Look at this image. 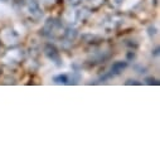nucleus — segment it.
<instances>
[{
    "instance_id": "423d86ee",
    "label": "nucleus",
    "mask_w": 160,
    "mask_h": 160,
    "mask_svg": "<svg viewBox=\"0 0 160 160\" xmlns=\"http://www.w3.org/2000/svg\"><path fill=\"white\" fill-rule=\"evenodd\" d=\"M78 35V32L77 29L72 28V27H67L66 28V32H64V37L61 39L63 43H72L76 41V38Z\"/></svg>"
},
{
    "instance_id": "ddd939ff",
    "label": "nucleus",
    "mask_w": 160,
    "mask_h": 160,
    "mask_svg": "<svg viewBox=\"0 0 160 160\" xmlns=\"http://www.w3.org/2000/svg\"><path fill=\"white\" fill-rule=\"evenodd\" d=\"M145 82L148 83V85H150V86H158L159 85V81H158V79H155L154 77H146L145 78Z\"/></svg>"
},
{
    "instance_id": "4be33fe9",
    "label": "nucleus",
    "mask_w": 160,
    "mask_h": 160,
    "mask_svg": "<svg viewBox=\"0 0 160 160\" xmlns=\"http://www.w3.org/2000/svg\"><path fill=\"white\" fill-rule=\"evenodd\" d=\"M0 2H4L5 3V2H8V0H0Z\"/></svg>"
},
{
    "instance_id": "5701e85b",
    "label": "nucleus",
    "mask_w": 160,
    "mask_h": 160,
    "mask_svg": "<svg viewBox=\"0 0 160 160\" xmlns=\"http://www.w3.org/2000/svg\"><path fill=\"white\" fill-rule=\"evenodd\" d=\"M0 74H2V67H0Z\"/></svg>"
},
{
    "instance_id": "b1692460",
    "label": "nucleus",
    "mask_w": 160,
    "mask_h": 160,
    "mask_svg": "<svg viewBox=\"0 0 160 160\" xmlns=\"http://www.w3.org/2000/svg\"><path fill=\"white\" fill-rule=\"evenodd\" d=\"M0 46H2V44H0Z\"/></svg>"
},
{
    "instance_id": "1a4fd4ad",
    "label": "nucleus",
    "mask_w": 160,
    "mask_h": 160,
    "mask_svg": "<svg viewBox=\"0 0 160 160\" xmlns=\"http://www.w3.org/2000/svg\"><path fill=\"white\" fill-rule=\"evenodd\" d=\"M128 66H129V63L126 62V61H117V62H115L112 66H111V72L113 73V76H117V74H120L124 69H126L128 68Z\"/></svg>"
},
{
    "instance_id": "20e7f679",
    "label": "nucleus",
    "mask_w": 160,
    "mask_h": 160,
    "mask_svg": "<svg viewBox=\"0 0 160 160\" xmlns=\"http://www.w3.org/2000/svg\"><path fill=\"white\" fill-rule=\"evenodd\" d=\"M20 43V35L12 28L4 27L0 29V44H3L7 48L19 46Z\"/></svg>"
},
{
    "instance_id": "412c9836",
    "label": "nucleus",
    "mask_w": 160,
    "mask_h": 160,
    "mask_svg": "<svg viewBox=\"0 0 160 160\" xmlns=\"http://www.w3.org/2000/svg\"><path fill=\"white\" fill-rule=\"evenodd\" d=\"M128 58H129V59H134V58H135V53H134V52H132V53H131V52L128 53Z\"/></svg>"
},
{
    "instance_id": "dca6fc26",
    "label": "nucleus",
    "mask_w": 160,
    "mask_h": 160,
    "mask_svg": "<svg viewBox=\"0 0 160 160\" xmlns=\"http://www.w3.org/2000/svg\"><path fill=\"white\" fill-rule=\"evenodd\" d=\"M156 33H158V29H156L154 25H150V27L148 28V34H149L150 37H154Z\"/></svg>"
},
{
    "instance_id": "2eb2a0df",
    "label": "nucleus",
    "mask_w": 160,
    "mask_h": 160,
    "mask_svg": "<svg viewBox=\"0 0 160 160\" xmlns=\"http://www.w3.org/2000/svg\"><path fill=\"white\" fill-rule=\"evenodd\" d=\"M67 2H68V4L71 7H79V5L82 4L83 0H67Z\"/></svg>"
},
{
    "instance_id": "0eeeda50",
    "label": "nucleus",
    "mask_w": 160,
    "mask_h": 160,
    "mask_svg": "<svg viewBox=\"0 0 160 160\" xmlns=\"http://www.w3.org/2000/svg\"><path fill=\"white\" fill-rule=\"evenodd\" d=\"M91 10L90 8H82V9H79L77 12H74V15H76V22L78 23H86L87 19L90 18L91 15Z\"/></svg>"
},
{
    "instance_id": "f3484780",
    "label": "nucleus",
    "mask_w": 160,
    "mask_h": 160,
    "mask_svg": "<svg viewBox=\"0 0 160 160\" xmlns=\"http://www.w3.org/2000/svg\"><path fill=\"white\" fill-rule=\"evenodd\" d=\"M125 85H128V86H130V85L140 86V85H141V82H139V81H135V79H128V81L125 82Z\"/></svg>"
},
{
    "instance_id": "4468645a",
    "label": "nucleus",
    "mask_w": 160,
    "mask_h": 160,
    "mask_svg": "<svg viewBox=\"0 0 160 160\" xmlns=\"http://www.w3.org/2000/svg\"><path fill=\"white\" fill-rule=\"evenodd\" d=\"M112 77H115V76H113V73L110 71V72H106L105 74H102V76L100 77V81H101V82H105V81H107V79H110V78H112Z\"/></svg>"
},
{
    "instance_id": "f257e3e1",
    "label": "nucleus",
    "mask_w": 160,
    "mask_h": 160,
    "mask_svg": "<svg viewBox=\"0 0 160 160\" xmlns=\"http://www.w3.org/2000/svg\"><path fill=\"white\" fill-rule=\"evenodd\" d=\"M66 25L63 24V20L59 18H54V17H49L47 18V20L44 22L42 29H41V34L48 39H53V41H61L64 37V32H66Z\"/></svg>"
},
{
    "instance_id": "9b49d317",
    "label": "nucleus",
    "mask_w": 160,
    "mask_h": 160,
    "mask_svg": "<svg viewBox=\"0 0 160 160\" xmlns=\"http://www.w3.org/2000/svg\"><path fill=\"white\" fill-rule=\"evenodd\" d=\"M81 79V76L77 72H72V74H68V83L67 85H77Z\"/></svg>"
},
{
    "instance_id": "6ab92c4d",
    "label": "nucleus",
    "mask_w": 160,
    "mask_h": 160,
    "mask_svg": "<svg viewBox=\"0 0 160 160\" xmlns=\"http://www.w3.org/2000/svg\"><path fill=\"white\" fill-rule=\"evenodd\" d=\"M54 2H56V0H42V4L46 5V7H51Z\"/></svg>"
},
{
    "instance_id": "39448f33",
    "label": "nucleus",
    "mask_w": 160,
    "mask_h": 160,
    "mask_svg": "<svg viewBox=\"0 0 160 160\" xmlns=\"http://www.w3.org/2000/svg\"><path fill=\"white\" fill-rule=\"evenodd\" d=\"M43 54L49 59L52 61L57 67H61L62 66V58H61V54L57 49V47L52 43H46L44 47H43Z\"/></svg>"
},
{
    "instance_id": "6e6552de",
    "label": "nucleus",
    "mask_w": 160,
    "mask_h": 160,
    "mask_svg": "<svg viewBox=\"0 0 160 160\" xmlns=\"http://www.w3.org/2000/svg\"><path fill=\"white\" fill-rule=\"evenodd\" d=\"M120 24H121V19L117 18L116 15H112L106 19V22L103 23V27L106 30H112V29H116Z\"/></svg>"
},
{
    "instance_id": "9d476101",
    "label": "nucleus",
    "mask_w": 160,
    "mask_h": 160,
    "mask_svg": "<svg viewBox=\"0 0 160 160\" xmlns=\"http://www.w3.org/2000/svg\"><path fill=\"white\" fill-rule=\"evenodd\" d=\"M53 81L57 83V85H67L68 83V74H58V76H54L53 77Z\"/></svg>"
},
{
    "instance_id": "f03ea898",
    "label": "nucleus",
    "mask_w": 160,
    "mask_h": 160,
    "mask_svg": "<svg viewBox=\"0 0 160 160\" xmlns=\"http://www.w3.org/2000/svg\"><path fill=\"white\" fill-rule=\"evenodd\" d=\"M19 12L30 22L38 23L43 17V12L37 0H18Z\"/></svg>"
},
{
    "instance_id": "aec40b11",
    "label": "nucleus",
    "mask_w": 160,
    "mask_h": 160,
    "mask_svg": "<svg viewBox=\"0 0 160 160\" xmlns=\"http://www.w3.org/2000/svg\"><path fill=\"white\" fill-rule=\"evenodd\" d=\"M159 47H156L155 49H154V52H152V57H156V56H159Z\"/></svg>"
},
{
    "instance_id": "a211bd4d",
    "label": "nucleus",
    "mask_w": 160,
    "mask_h": 160,
    "mask_svg": "<svg viewBox=\"0 0 160 160\" xmlns=\"http://www.w3.org/2000/svg\"><path fill=\"white\" fill-rule=\"evenodd\" d=\"M125 44L130 48H134V49L138 48V43H134V41H125Z\"/></svg>"
},
{
    "instance_id": "f8f14e48",
    "label": "nucleus",
    "mask_w": 160,
    "mask_h": 160,
    "mask_svg": "<svg viewBox=\"0 0 160 160\" xmlns=\"http://www.w3.org/2000/svg\"><path fill=\"white\" fill-rule=\"evenodd\" d=\"M108 4L113 9H120L124 4V0H108Z\"/></svg>"
},
{
    "instance_id": "7ed1b4c3",
    "label": "nucleus",
    "mask_w": 160,
    "mask_h": 160,
    "mask_svg": "<svg viewBox=\"0 0 160 160\" xmlns=\"http://www.w3.org/2000/svg\"><path fill=\"white\" fill-rule=\"evenodd\" d=\"M25 58H27V52L19 46H15V47L8 48V51L0 57V62L8 67H12V66L23 63Z\"/></svg>"
}]
</instances>
